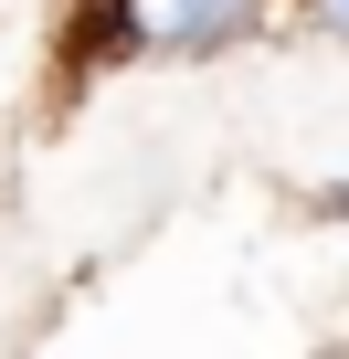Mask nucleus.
<instances>
[{"label": "nucleus", "instance_id": "nucleus-1", "mask_svg": "<svg viewBox=\"0 0 349 359\" xmlns=\"http://www.w3.org/2000/svg\"><path fill=\"white\" fill-rule=\"evenodd\" d=\"M286 0H85V22L127 64H223L244 53Z\"/></svg>", "mask_w": 349, "mask_h": 359}, {"label": "nucleus", "instance_id": "nucleus-2", "mask_svg": "<svg viewBox=\"0 0 349 359\" xmlns=\"http://www.w3.org/2000/svg\"><path fill=\"white\" fill-rule=\"evenodd\" d=\"M296 22H307L317 43H349V0H296Z\"/></svg>", "mask_w": 349, "mask_h": 359}]
</instances>
